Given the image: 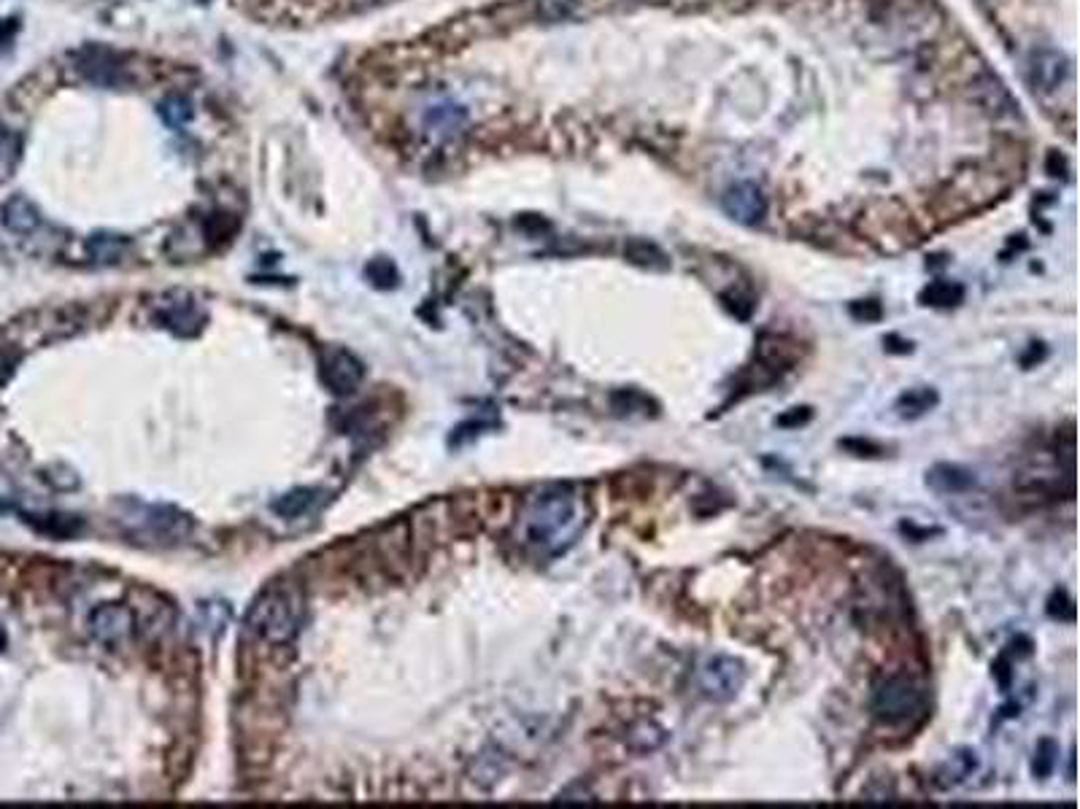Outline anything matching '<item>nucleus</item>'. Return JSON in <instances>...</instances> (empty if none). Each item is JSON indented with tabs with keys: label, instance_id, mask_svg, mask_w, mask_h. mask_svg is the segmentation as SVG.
I'll use <instances>...</instances> for the list:
<instances>
[{
	"label": "nucleus",
	"instance_id": "20e7f679",
	"mask_svg": "<svg viewBox=\"0 0 1080 809\" xmlns=\"http://www.w3.org/2000/svg\"><path fill=\"white\" fill-rule=\"evenodd\" d=\"M746 686V667L735 656H711L697 669V690L707 702L727 705Z\"/></svg>",
	"mask_w": 1080,
	"mask_h": 809
},
{
	"label": "nucleus",
	"instance_id": "6e6552de",
	"mask_svg": "<svg viewBox=\"0 0 1080 809\" xmlns=\"http://www.w3.org/2000/svg\"><path fill=\"white\" fill-rule=\"evenodd\" d=\"M927 485L935 491V494L956 496V494H967V491L976 489L978 478H976V472L967 470V467L940 462L927 472Z\"/></svg>",
	"mask_w": 1080,
	"mask_h": 809
},
{
	"label": "nucleus",
	"instance_id": "7ed1b4c3",
	"mask_svg": "<svg viewBox=\"0 0 1080 809\" xmlns=\"http://www.w3.org/2000/svg\"><path fill=\"white\" fill-rule=\"evenodd\" d=\"M873 713L875 718L884 720L889 726L910 724V720L921 718L927 713V694L918 686L910 675L897 672V675L884 677L873 690Z\"/></svg>",
	"mask_w": 1080,
	"mask_h": 809
},
{
	"label": "nucleus",
	"instance_id": "ddd939ff",
	"mask_svg": "<svg viewBox=\"0 0 1080 809\" xmlns=\"http://www.w3.org/2000/svg\"><path fill=\"white\" fill-rule=\"evenodd\" d=\"M976 767H978L976 752L967 750V748L956 750L954 756L946 761V767L937 771V777H940V786H956V782L967 780V777L976 771Z\"/></svg>",
	"mask_w": 1080,
	"mask_h": 809
},
{
	"label": "nucleus",
	"instance_id": "a211bd4d",
	"mask_svg": "<svg viewBox=\"0 0 1080 809\" xmlns=\"http://www.w3.org/2000/svg\"><path fill=\"white\" fill-rule=\"evenodd\" d=\"M86 248H90V257L98 259V263H116L125 254V240L116 238V235H98Z\"/></svg>",
	"mask_w": 1080,
	"mask_h": 809
},
{
	"label": "nucleus",
	"instance_id": "39448f33",
	"mask_svg": "<svg viewBox=\"0 0 1080 809\" xmlns=\"http://www.w3.org/2000/svg\"><path fill=\"white\" fill-rule=\"evenodd\" d=\"M135 618L128 607L122 605H103L92 610L90 615V634L98 643L105 647H122L133 639Z\"/></svg>",
	"mask_w": 1080,
	"mask_h": 809
},
{
	"label": "nucleus",
	"instance_id": "423d86ee",
	"mask_svg": "<svg viewBox=\"0 0 1080 809\" xmlns=\"http://www.w3.org/2000/svg\"><path fill=\"white\" fill-rule=\"evenodd\" d=\"M319 376L327 389L346 397L363 381V362L357 357H351L346 348H330V351L322 354Z\"/></svg>",
	"mask_w": 1080,
	"mask_h": 809
},
{
	"label": "nucleus",
	"instance_id": "dca6fc26",
	"mask_svg": "<svg viewBox=\"0 0 1080 809\" xmlns=\"http://www.w3.org/2000/svg\"><path fill=\"white\" fill-rule=\"evenodd\" d=\"M626 257H630L635 265L654 267V270H665L668 267L665 254H662L654 243H645V240H632L630 246H626Z\"/></svg>",
	"mask_w": 1080,
	"mask_h": 809
},
{
	"label": "nucleus",
	"instance_id": "5701e85b",
	"mask_svg": "<svg viewBox=\"0 0 1080 809\" xmlns=\"http://www.w3.org/2000/svg\"><path fill=\"white\" fill-rule=\"evenodd\" d=\"M852 316H854V319H859V321H878L880 316H884V308H880V303H875V300L854 303L852 305Z\"/></svg>",
	"mask_w": 1080,
	"mask_h": 809
},
{
	"label": "nucleus",
	"instance_id": "f3484780",
	"mask_svg": "<svg viewBox=\"0 0 1080 809\" xmlns=\"http://www.w3.org/2000/svg\"><path fill=\"white\" fill-rule=\"evenodd\" d=\"M462 122H465V114L457 109V105L440 103L427 111V124H430L436 133H455Z\"/></svg>",
	"mask_w": 1080,
	"mask_h": 809
},
{
	"label": "nucleus",
	"instance_id": "a878e982",
	"mask_svg": "<svg viewBox=\"0 0 1080 809\" xmlns=\"http://www.w3.org/2000/svg\"><path fill=\"white\" fill-rule=\"evenodd\" d=\"M840 446H846L848 451H856V457H873V453H880L878 446L862 443V440H846V443H840Z\"/></svg>",
	"mask_w": 1080,
	"mask_h": 809
},
{
	"label": "nucleus",
	"instance_id": "b1692460",
	"mask_svg": "<svg viewBox=\"0 0 1080 809\" xmlns=\"http://www.w3.org/2000/svg\"><path fill=\"white\" fill-rule=\"evenodd\" d=\"M165 324L167 327L176 329V324H197V316L192 314V305L182 303V305H176V308H167Z\"/></svg>",
	"mask_w": 1080,
	"mask_h": 809
},
{
	"label": "nucleus",
	"instance_id": "2eb2a0df",
	"mask_svg": "<svg viewBox=\"0 0 1080 809\" xmlns=\"http://www.w3.org/2000/svg\"><path fill=\"white\" fill-rule=\"evenodd\" d=\"M316 502V491L314 489H295L289 494H284L282 500L273 502V510H276L282 519H300L303 513L314 508Z\"/></svg>",
	"mask_w": 1080,
	"mask_h": 809
},
{
	"label": "nucleus",
	"instance_id": "4be33fe9",
	"mask_svg": "<svg viewBox=\"0 0 1080 809\" xmlns=\"http://www.w3.org/2000/svg\"><path fill=\"white\" fill-rule=\"evenodd\" d=\"M811 419H813V410L808 408V404H803V408H792V410H786L784 416H778V419H775V424L784 427V429H797V427L808 424Z\"/></svg>",
	"mask_w": 1080,
	"mask_h": 809
},
{
	"label": "nucleus",
	"instance_id": "aec40b11",
	"mask_svg": "<svg viewBox=\"0 0 1080 809\" xmlns=\"http://www.w3.org/2000/svg\"><path fill=\"white\" fill-rule=\"evenodd\" d=\"M1057 756H1059V748H1057V743L1053 739H1040V745H1038V750H1035V764H1032V771H1035V777H1048L1053 771V767H1057Z\"/></svg>",
	"mask_w": 1080,
	"mask_h": 809
},
{
	"label": "nucleus",
	"instance_id": "f257e3e1",
	"mask_svg": "<svg viewBox=\"0 0 1080 809\" xmlns=\"http://www.w3.org/2000/svg\"><path fill=\"white\" fill-rule=\"evenodd\" d=\"M587 526L581 496L568 485H551L527 496L517 521V540L540 559H557L575 545Z\"/></svg>",
	"mask_w": 1080,
	"mask_h": 809
},
{
	"label": "nucleus",
	"instance_id": "412c9836",
	"mask_svg": "<svg viewBox=\"0 0 1080 809\" xmlns=\"http://www.w3.org/2000/svg\"><path fill=\"white\" fill-rule=\"evenodd\" d=\"M611 402H613V410H617L619 416L632 413V410H635V408L645 410L651 404L649 397L641 395V391H638V389H622V391H617V395L611 397Z\"/></svg>",
	"mask_w": 1080,
	"mask_h": 809
},
{
	"label": "nucleus",
	"instance_id": "9d476101",
	"mask_svg": "<svg viewBox=\"0 0 1080 809\" xmlns=\"http://www.w3.org/2000/svg\"><path fill=\"white\" fill-rule=\"evenodd\" d=\"M940 402V395L933 389V386H916V389H908L905 395H899V400L894 402V410H897L899 419H921L927 416L929 410L937 408Z\"/></svg>",
	"mask_w": 1080,
	"mask_h": 809
},
{
	"label": "nucleus",
	"instance_id": "9b49d317",
	"mask_svg": "<svg viewBox=\"0 0 1080 809\" xmlns=\"http://www.w3.org/2000/svg\"><path fill=\"white\" fill-rule=\"evenodd\" d=\"M1067 73V62L1057 52H1042L1032 62V81L1040 90H1057Z\"/></svg>",
	"mask_w": 1080,
	"mask_h": 809
},
{
	"label": "nucleus",
	"instance_id": "393cba45",
	"mask_svg": "<svg viewBox=\"0 0 1080 809\" xmlns=\"http://www.w3.org/2000/svg\"><path fill=\"white\" fill-rule=\"evenodd\" d=\"M381 276H387V281H381L384 286H395L397 281V270H395V265L393 263H387V259H381V263H374L368 267V278L374 284H378V278Z\"/></svg>",
	"mask_w": 1080,
	"mask_h": 809
},
{
	"label": "nucleus",
	"instance_id": "1a4fd4ad",
	"mask_svg": "<svg viewBox=\"0 0 1080 809\" xmlns=\"http://www.w3.org/2000/svg\"><path fill=\"white\" fill-rule=\"evenodd\" d=\"M3 224L14 235H33L41 227V216L28 197H11L3 205Z\"/></svg>",
	"mask_w": 1080,
	"mask_h": 809
},
{
	"label": "nucleus",
	"instance_id": "f8f14e48",
	"mask_svg": "<svg viewBox=\"0 0 1080 809\" xmlns=\"http://www.w3.org/2000/svg\"><path fill=\"white\" fill-rule=\"evenodd\" d=\"M665 739H668L665 728L656 726L654 720H641V724L632 726L630 734H626V745H630L635 752H651L662 748Z\"/></svg>",
	"mask_w": 1080,
	"mask_h": 809
},
{
	"label": "nucleus",
	"instance_id": "0eeeda50",
	"mask_svg": "<svg viewBox=\"0 0 1080 809\" xmlns=\"http://www.w3.org/2000/svg\"><path fill=\"white\" fill-rule=\"evenodd\" d=\"M722 208L737 224H760L767 214V197L756 184L737 182L722 195Z\"/></svg>",
	"mask_w": 1080,
	"mask_h": 809
},
{
	"label": "nucleus",
	"instance_id": "4468645a",
	"mask_svg": "<svg viewBox=\"0 0 1080 809\" xmlns=\"http://www.w3.org/2000/svg\"><path fill=\"white\" fill-rule=\"evenodd\" d=\"M918 300L924 305H933V308H951V305H959L965 300V286L956 281H933L921 291Z\"/></svg>",
	"mask_w": 1080,
	"mask_h": 809
},
{
	"label": "nucleus",
	"instance_id": "f03ea898",
	"mask_svg": "<svg viewBox=\"0 0 1080 809\" xmlns=\"http://www.w3.org/2000/svg\"><path fill=\"white\" fill-rule=\"evenodd\" d=\"M303 615H306V605H303L300 591L292 586H273L252 605L249 626L265 643L284 645L300 632Z\"/></svg>",
	"mask_w": 1080,
	"mask_h": 809
},
{
	"label": "nucleus",
	"instance_id": "6ab92c4d",
	"mask_svg": "<svg viewBox=\"0 0 1080 809\" xmlns=\"http://www.w3.org/2000/svg\"><path fill=\"white\" fill-rule=\"evenodd\" d=\"M163 120L171 124V127H184L192 120V103L187 95H167L163 101Z\"/></svg>",
	"mask_w": 1080,
	"mask_h": 809
}]
</instances>
